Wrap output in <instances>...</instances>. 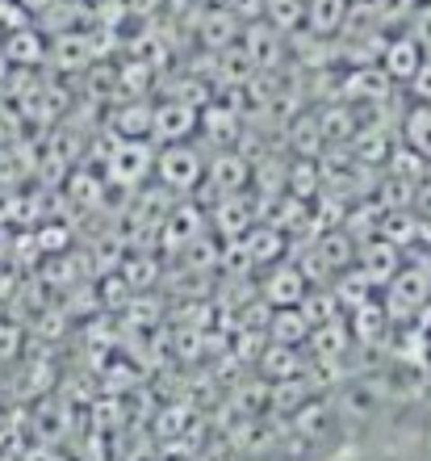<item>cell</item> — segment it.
<instances>
[{
  "mask_svg": "<svg viewBox=\"0 0 431 461\" xmlns=\"http://www.w3.org/2000/svg\"><path fill=\"white\" fill-rule=\"evenodd\" d=\"M156 176L172 194H193L205 181V164L189 143H168V147H159V156H156Z\"/></svg>",
  "mask_w": 431,
  "mask_h": 461,
  "instance_id": "obj_1",
  "label": "cell"
},
{
  "mask_svg": "<svg viewBox=\"0 0 431 461\" xmlns=\"http://www.w3.org/2000/svg\"><path fill=\"white\" fill-rule=\"evenodd\" d=\"M147 172H156V151L147 147V139H121L105 159V176L113 185H139Z\"/></svg>",
  "mask_w": 431,
  "mask_h": 461,
  "instance_id": "obj_2",
  "label": "cell"
},
{
  "mask_svg": "<svg viewBox=\"0 0 431 461\" xmlns=\"http://www.w3.org/2000/svg\"><path fill=\"white\" fill-rule=\"evenodd\" d=\"M202 126V113H197V105H184V101H168V105H156V126H151V139H159V143H184L193 131Z\"/></svg>",
  "mask_w": 431,
  "mask_h": 461,
  "instance_id": "obj_3",
  "label": "cell"
},
{
  "mask_svg": "<svg viewBox=\"0 0 431 461\" xmlns=\"http://www.w3.org/2000/svg\"><path fill=\"white\" fill-rule=\"evenodd\" d=\"M281 42H285V34L273 30L264 17L247 22V30H243V55L252 59V68H273L281 59Z\"/></svg>",
  "mask_w": 431,
  "mask_h": 461,
  "instance_id": "obj_4",
  "label": "cell"
},
{
  "mask_svg": "<svg viewBox=\"0 0 431 461\" xmlns=\"http://www.w3.org/2000/svg\"><path fill=\"white\" fill-rule=\"evenodd\" d=\"M205 235V219H202V210L197 206H172L168 222H164V248L168 252H184L189 243H197Z\"/></svg>",
  "mask_w": 431,
  "mask_h": 461,
  "instance_id": "obj_5",
  "label": "cell"
},
{
  "mask_svg": "<svg viewBox=\"0 0 431 461\" xmlns=\"http://www.w3.org/2000/svg\"><path fill=\"white\" fill-rule=\"evenodd\" d=\"M427 298V268H398V277L390 281V315H410L415 306H423Z\"/></svg>",
  "mask_w": 431,
  "mask_h": 461,
  "instance_id": "obj_6",
  "label": "cell"
},
{
  "mask_svg": "<svg viewBox=\"0 0 431 461\" xmlns=\"http://www.w3.org/2000/svg\"><path fill=\"white\" fill-rule=\"evenodd\" d=\"M301 298H306V273H298V268H289V265H276L273 277L264 281V303L301 306Z\"/></svg>",
  "mask_w": 431,
  "mask_h": 461,
  "instance_id": "obj_7",
  "label": "cell"
},
{
  "mask_svg": "<svg viewBox=\"0 0 431 461\" xmlns=\"http://www.w3.org/2000/svg\"><path fill=\"white\" fill-rule=\"evenodd\" d=\"M256 214H252V206H247V197L243 194H230V197H222L214 206V227L227 235V240H243L247 230L256 227Z\"/></svg>",
  "mask_w": 431,
  "mask_h": 461,
  "instance_id": "obj_8",
  "label": "cell"
},
{
  "mask_svg": "<svg viewBox=\"0 0 431 461\" xmlns=\"http://www.w3.org/2000/svg\"><path fill=\"white\" fill-rule=\"evenodd\" d=\"M260 374L268 377V382H289V377L301 374V352L298 344H276L268 340L260 352Z\"/></svg>",
  "mask_w": 431,
  "mask_h": 461,
  "instance_id": "obj_9",
  "label": "cell"
},
{
  "mask_svg": "<svg viewBox=\"0 0 431 461\" xmlns=\"http://www.w3.org/2000/svg\"><path fill=\"white\" fill-rule=\"evenodd\" d=\"M419 68H423V47L415 38H394V42L385 47L382 72L390 76V80H410Z\"/></svg>",
  "mask_w": 431,
  "mask_h": 461,
  "instance_id": "obj_10",
  "label": "cell"
},
{
  "mask_svg": "<svg viewBox=\"0 0 431 461\" xmlns=\"http://www.w3.org/2000/svg\"><path fill=\"white\" fill-rule=\"evenodd\" d=\"M243 243H247V252H252L256 268L273 265V260H281V256H285V230L276 227V222H256V227L243 235Z\"/></svg>",
  "mask_w": 431,
  "mask_h": 461,
  "instance_id": "obj_11",
  "label": "cell"
},
{
  "mask_svg": "<svg viewBox=\"0 0 431 461\" xmlns=\"http://www.w3.org/2000/svg\"><path fill=\"white\" fill-rule=\"evenodd\" d=\"M235 38H239V17L222 5V9H210L202 13V42L214 50H230L235 47Z\"/></svg>",
  "mask_w": 431,
  "mask_h": 461,
  "instance_id": "obj_12",
  "label": "cell"
},
{
  "mask_svg": "<svg viewBox=\"0 0 431 461\" xmlns=\"http://www.w3.org/2000/svg\"><path fill=\"white\" fill-rule=\"evenodd\" d=\"M347 336H352V328H347L344 319H331V323H323V328H310V357L314 361H339L347 348Z\"/></svg>",
  "mask_w": 431,
  "mask_h": 461,
  "instance_id": "obj_13",
  "label": "cell"
},
{
  "mask_svg": "<svg viewBox=\"0 0 431 461\" xmlns=\"http://www.w3.org/2000/svg\"><path fill=\"white\" fill-rule=\"evenodd\" d=\"M360 268L369 273V281H394L398 277V248L390 240H373L360 248Z\"/></svg>",
  "mask_w": 431,
  "mask_h": 461,
  "instance_id": "obj_14",
  "label": "cell"
},
{
  "mask_svg": "<svg viewBox=\"0 0 431 461\" xmlns=\"http://www.w3.org/2000/svg\"><path fill=\"white\" fill-rule=\"evenodd\" d=\"M268 340H276V344L310 340V323H306V315H301V306H273V319H268Z\"/></svg>",
  "mask_w": 431,
  "mask_h": 461,
  "instance_id": "obj_15",
  "label": "cell"
},
{
  "mask_svg": "<svg viewBox=\"0 0 431 461\" xmlns=\"http://www.w3.org/2000/svg\"><path fill=\"white\" fill-rule=\"evenodd\" d=\"M347 22V0H306V30L319 38L344 30Z\"/></svg>",
  "mask_w": 431,
  "mask_h": 461,
  "instance_id": "obj_16",
  "label": "cell"
},
{
  "mask_svg": "<svg viewBox=\"0 0 431 461\" xmlns=\"http://www.w3.org/2000/svg\"><path fill=\"white\" fill-rule=\"evenodd\" d=\"M264 22L281 34H293L306 22V0H264Z\"/></svg>",
  "mask_w": 431,
  "mask_h": 461,
  "instance_id": "obj_17",
  "label": "cell"
},
{
  "mask_svg": "<svg viewBox=\"0 0 431 461\" xmlns=\"http://www.w3.org/2000/svg\"><path fill=\"white\" fill-rule=\"evenodd\" d=\"M151 126H156V105H147V101H130V105H121V113H118L121 139H147Z\"/></svg>",
  "mask_w": 431,
  "mask_h": 461,
  "instance_id": "obj_18",
  "label": "cell"
},
{
  "mask_svg": "<svg viewBox=\"0 0 431 461\" xmlns=\"http://www.w3.org/2000/svg\"><path fill=\"white\" fill-rule=\"evenodd\" d=\"M385 319H390V311H385V306H377L373 298H369V303H360L356 311H352V336H356L360 344H373L377 336H382Z\"/></svg>",
  "mask_w": 431,
  "mask_h": 461,
  "instance_id": "obj_19",
  "label": "cell"
},
{
  "mask_svg": "<svg viewBox=\"0 0 431 461\" xmlns=\"http://www.w3.org/2000/svg\"><path fill=\"white\" fill-rule=\"evenodd\" d=\"M369 273L364 268H344L339 273V281H336V298H339V306H347V311H356L360 303H369Z\"/></svg>",
  "mask_w": 431,
  "mask_h": 461,
  "instance_id": "obj_20",
  "label": "cell"
},
{
  "mask_svg": "<svg viewBox=\"0 0 431 461\" xmlns=\"http://www.w3.org/2000/svg\"><path fill=\"white\" fill-rule=\"evenodd\" d=\"M301 315H306L310 328H323V323L339 319V298L336 294H327V290H306V298H301Z\"/></svg>",
  "mask_w": 431,
  "mask_h": 461,
  "instance_id": "obj_21",
  "label": "cell"
},
{
  "mask_svg": "<svg viewBox=\"0 0 431 461\" xmlns=\"http://www.w3.org/2000/svg\"><path fill=\"white\" fill-rule=\"evenodd\" d=\"M4 59H13V63L42 59V42H38L34 30H13V34H4Z\"/></svg>",
  "mask_w": 431,
  "mask_h": 461,
  "instance_id": "obj_22",
  "label": "cell"
},
{
  "mask_svg": "<svg viewBox=\"0 0 431 461\" xmlns=\"http://www.w3.org/2000/svg\"><path fill=\"white\" fill-rule=\"evenodd\" d=\"M319 260H323L331 273H344L347 265H352V243H347V235H339V230H331L323 243H319Z\"/></svg>",
  "mask_w": 431,
  "mask_h": 461,
  "instance_id": "obj_23",
  "label": "cell"
},
{
  "mask_svg": "<svg viewBox=\"0 0 431 461\" xmlns=\"http://www.w3.org/2000/svg\"><path fill=\"white\" fill-rule=\"evenodd\" d=\"M289 189H293V197H301V202L319 194V164H314V159H298L293 172H289Z\"/></svg>",
  "mask_w": 431,
  "mask_h": 461,
  "instance_id": "obj_24",
  "label": "cell"
},
{
  "mask_svg": "<svg viewBox=\"0 0 431 461\" xmlns=\"http://www.w3.org/2000/svg\"><path fill=\"white\" fill-rule=\"evenodd\" d=\"M407 143L415 147L423 159H431V110H415L407 118Z\"/></svg>",
  "mask_w": 431,
  "mask_h": 461,
  "instance_id": "obj_25",
  "label": "cell"
},
{
  "mask_svg": "<svg viewBox=\"0 0 431 461\" xmlns=\"http://www.w3.org/2000/svg\"><path fill=\"white\" fill-rule=\"evenodd\" d=\"M410 9H415V0H373L377 22H402V17H410Z\"/></svg>",
  "mask_w": 431,
  "mask_h": 461,
  "instance_id": "obj_26",
  "label": "cell"
},
{
  "mask_svg": "<svg viewBox=\"0 0 431 461\" xmlns=\"http://www.w3.org/2000/svg\"><path fill=\"white\" fill-rule=\"evenodd\" d=\"M235 17H243V22H256V17H264V0H222Z\"/></svg>",
  "mask_w": 431,
  "mask_h": 461,
  "instance_id": "obj_27",
  "label": "cell"
},
{
  "mask_svg": "<svg viewBox=\"0 0 431 461\" xmlns=\"http://www.w3.org/2000/svg\"><path fill=\"white\" fill-rule=\"evenodd\" d=\"M415 42H419V47H431V5L419 13V22H415Z\"/></svg>",
  "mask_w": 431,
  "mask_h": 461,
  "instance_id": "obj_28",
  "label": "cell"
},
{
  "mask_svg": "<svg viewBox=\"0 0 431 461\" xmlns=\"http://www.w3.org/2000/svg\"><path fill=\"white\" fill-rule=\"evenodd\" d=\"M410 80H415V93L431 101V63H423V68H419L415 76H410Z\"/></svg>",
  "mask_w": 431,
  "mask_h": 461,
  "instance_id": "obj_29",
  "label": "cell"
},
{
  "mask_svg": "<svg viewBox=\"0 0 431 461\" xmlns=\"http://www.w3.org/2000/svg\"><path fill=\"white\" fill-rule=\"evenodd\" d=\"M50 5H55V0H22V9H25V13H47Z\"/></svg>",
  "mask_w": 431,
  "mask_h": 461,
  "instance_id": "obj_30",
  "label": "cell"
}]
</instances>
